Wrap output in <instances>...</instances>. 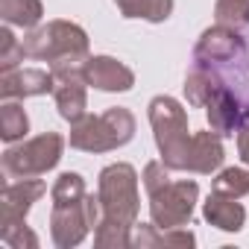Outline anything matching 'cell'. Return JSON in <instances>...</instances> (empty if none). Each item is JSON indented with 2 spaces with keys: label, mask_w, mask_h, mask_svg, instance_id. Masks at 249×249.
Instances as JSON below:
<instances>
[{
  "label": "cell",
  "mask_w": 249,
  "mask_h": 249,
  "mask_svg": "<svg viewBox=\"0 0 249 249\" xmlns=\"http://www.w3.org/2000/svg\"><path fill=\"white\" fill-rule=\"evenodd\" d=\"M97 196L103 205V220L94 229V246L97 249H129L132 246V229L138 226V173L126 161H114L100 170Z\"/></svg>",
  "instance_id": "6da1fadb"
},
{
  "label": "cell",
  "mask_w": 249,
  "mask_h": 249,
  "mask_svg": "<svg viewBox=\"0 0 249 249\" xmlns=\"http://www.w3.org/2000/svg\"><path fill=\"white\" fill-rule=\"evenodd\" d=\"M24 56L56 65H85L88 59V33L73 21H47L44 27L27 30L24 36Z\"/></svg>",
  "instance_id": "7a4b0ae2"
},
{
  "label": "cell",
  "mask_w": 249,
  "mask_h": 249,
  "mask_svg": "<svg viewBox=\"0 0 249 249\" xmlns=\"http://www.w3.org/2000/svg\"><path fill=\"white\" fill-rule=\"evenodd\" d=\"M135 138V114L123 106L106 108L103 114H85L71 123V147L82 153H111Z\"/></svg>",
  "instance_id": "3957f363"
},
{
  "label": "cell",
  "mask_w": 249,
  "mask_h": 249,
  "mask_svg": "<svg viewBox=\"0 0 249 249\" xmlns=\"http://www.w3.org/2000/svg\"><path fill=\"white\" fill-rule=\"evenodd\" d=\"M150 126L156 135V147L161 161L170 170H182L185 173V159H188V111L182 108V103L176 97H153L150 100Z\"/></svg>",
  "instance_id": "277c9868"
},
{
  "label": "cell",
  "mask_w": 249,
  "mask_h": 249,
  "mask_svg": "<svg viewBox=\"0 0 249 249\" xmlns=\"http://www.w3.org/2000/svg\"><path fill=\"white\" fill-rule=\"evenodd\" d=\"M62 153H65V138L59 132H44L33 141L9 144L3 159H0V167H3V176L9 182L36 179V176H44L47 170H53L62 161Z\"/></svg>",
  "instance_id": "5b68a950"
},
{
  "label": "cell",
  "mask_w": 249,
  "mask_h": 249,
  "mask_svg": "<svg viewBox=\"0 0 249 249\" xmlns=\"http://www.w3.org/2000/svg\"><path fill=\"white\" fill-rule=\"evenodd\" d=\"M103 220V205H100V196L94 194H85L82 202H73V205H53V214H50V237L59 249H73L79 246L88 231H94Z\"/></svg>",
  "instance_id": "8992f818"
},
{
  "label": "cell",
  "mask_w": 249,
  "mask_h": 249,
  "mask_svg": "<svg viewBox=\"0 0 249 249\" xmlns=\"http://www.w3.org/2000/svg\"><path fill=\"white\" fill-rule=\"evenodd\" d=\"M199 199V185L194 179L167 182L156 194H150V217L161 229H182L194 220V208Z\"/></svg>",
  "instance_id": "52a82bcc"
},
{
  "label": "cell",
  "mask_w": 249,
  "mask_h": 249,
  "mask_svg": "<svg viewBox=\"0 0 249 249\" xmlns=\"http://www.w3.org/2000/svg\"><path fill=\"white\" fill-rule=\"evenodd\" d=\"M53 71V79H56V88H53V97H56V108L59 114L68 120V123H76L79 117H85L88 111V91H85V71L82 65H56L50 68Z\"/></svg>",
  "instance_id": "ba28073f"
},
{
  "label": "cell",
  "mask_w": 249,
  "mask_h": 249,
  "mask_svg": "<svg viewBox=\"0 0 249 249\" xmlns=\"http://www.w3.org/2000/svg\"><path fill=\"white\" fill-rule=\"evenodd\" d=\"M56 79L53 71L41 68H12L0 73V97L3 100H27V97H41L53 94Z\"/></svg>",
  "instance_id": "9c48e42d"
},
{
  "label": "cell",
  "mask_w": 249,
  "mask_h": 249,
  "mask_svg": "<svg viewBox=\"0 0 249 249\" xmlns=\"http://www.w3.org/2000/svg\"><path fill=\"white\" fill-rule=\"evenodd\" d=\"M47 194V185L41 179H15V182H6L3 188V220L0 226H18V223H27V214L30 208Z\"/></svg>",
  "instance_id": "30bf717a"
},
{
  "label": "cell",
  "mask_w": 249,
  "mask_h": 249,
  "mask_svg": "<svg viewBox=\"0 0 249 249\" xmlns=\"http://www.w3.org/2000/svg\"><path fill=\"white\" fill-rule=\"evenodd\" d=\"M82 71H85V82L94 85L97 91L114 94V91H129L135 85V73L114 56H88Z\"/></svg>",
  "instance_id": "8fae6325"
},
{
  "label": "cell",
  "mask_w": 249,
  "mask_h": 249,
  "mask_svg": "<svg viewBox=\"0 0 249 249\" xmlns=\"http://www.w3.org/2000/svg\"><path fill=\"white\" fill-rule=\"evenodd\" d=\"M240 50H243V38L237 36V30L214 24L199 36V41L194 47V62H205V65L231 62L234 56H240Z\"/></svg>",
  "instance_id": "7c38bea8"
},
{
  "label": "cell",
  "mask_w": 249,
  "mask_h": 249,
  "mask_svg": "<svg viewBox=\"0 0 249 249\" xmlns=\"http://www.w3.org/2000/svg\"><path fill=\"white\" fill-rule=\"evenodd\" d=\"M205 114H208V126H211L220 138L237 135L240 123H243V106H240L237 94H234L226 82H223V85L217 88V94L208 100Z\"/></svg>",
  "instance_id": "4fadbf2b"
},
{
  "label": "cell",
  "mask_w": 249,
  "mask_h": 249,
  "mask_svg": "<svg viewBox=\"0 0 249 249\" xmlns=\"http://www.w3.org/2000/svg\"><path fill=\"white\" fill-rule=\"evenodd\" d=\"M226 150H223V138L214 129L205 132H194L191 144H188V159H185V173H214L223 167Z\"/></svg>",
  "instance_id": "5bb4252c"
},
{
  "label": "cell",
  "mask_w": 249,
  "mask_h": 249,
  "mask_svg": "<svg viewBox=\"0 0 249 249\" xmlns=\"http://www.w3.org/2000/svg\"><path fill=\"white\" fill-rule=\"evenodd\" d=\"M202 217H205V223H211L220 231H240L246 223V208L237 202V196L211 191L208 199L202 202Z\"/></svg>",
  "instance_id": "9a60e30c"
},
{
  "label": "cell",
  "mask_w": 249,
  "mask_h": 249,
  "mask_svg": "<svg viewBox=\"0 0 249 249\" xmlns=\"http://www.w3.org/2000/svg\"><path fill=\"white\" fill-rule=\"evenodd\" d=\"M194 243H196L194 231L161 229V226H156V223H141V226H135V234H132V246H135V249H161V246L188 249V246H194Z\"/></svg>",
  "instance_id": "2e32d148"
},
{
  "label": "cell",
  "mask_w": 249,
  "mask_h": 249,
  "mask_svg": "<svg viewBox=\"0 0 249 249\" xmlns=\"http://www.w3.org/2000/svg\"><path fill=\"white\" fill-rule=\"evenodd\" d=\"M220 85H223V76H220L211 65L194 62L191 73L185 76V97H188V103H191L194 108H205L208 100L217 94Z\"/></svg>",
  "instance_id": "e0dca14e"
},
{
  "label": "cell",
  "mask_w": 249,
  "mask_h": 249,
  "mask_svg": "<svg viewBox=\"0 0 249 249\" xmlns=\"http://www.w3.org/2000/svg\"><path fill=\"white\" fill-rule=\"evenodd\" d=\"M0 18L9 27L36 30L44 18V3L41 0H0Z\"/></svg>",
  "instance_id": "ac0fdd59"
},
{
  "label": "cell",
  "mask_w": 249,
  "mask_h": 249,
  "mask_svg": "<svg viewBox=\"0 0 249 249\" xmlns=\"http://www.w3.org/2000/svg\"><path fill=\"white\" fill-rule=\"evenodd\" d=\"M123 18H144L150 24H161L173 12V0H114Z\"/></svg>",
  "instance_id": "d6986e66"
},
{
  "label": "cell",
  "mask_w": 249,
  "mask_h": 249,
  "mask_svg": "<svg viewBox=\"0 0 249 249\" xmlns=\"http://www.w3.org/2000/svg\"><path fill=\"white\" fill-rule=\"evenodd\" d=\"M30 132V117L18 100H6L0 106V138L6 144H18Z\"/></svg>",
  "instance_id": "ffe728a7"
},
{
  "label": "cell",
  "mask_w": 249,
  "mask_h": 249,
  "mask_svg": "<svg viewBox=\"0 0 249 249\" xmlns=\"http://www.w3.org/2000/svg\"><path fill=\"white\" fill-rule=\"evenodd\" d=\"M85 179L79 173H62L53 188H50V196H53V205H73V202H82L85 199Z\"/></svg>",
  "instance_id": "44dd1931"
},
{
  "label": "cell",
  "mask_w": 249,
  "mask_h": 249,
  "mask_svg": "<svg viewBox=\"0 0 249 249\" xmlns=\"http://www.w3.org/2000/svg\"><path fill=\"white\" fill-rule=\"evenodd\" d=\"M214 21L231 30H246L249 27V0H217Z\"/></svg>",
  "instance_id": "7402d4cb"
},
{
  "label": "cell",
  "mask_w": 249,
  "mask_h": 249,
  "mask_svg": "<svg viewBox=\"0 0 249 249\" xmlns=\"http://www.w3.org/2000/svg\"><path fill=\"white\" fill-rule=\"evenodd\" d=\"M211 191L229 194V196H249V167H226L217 173V179L211 182Z\"/></svg>",
  "instance_id": "603a6c76"
},
{
  "label": "cell",
  "mask_w": 249,
  "mask_h": 249,
  "mask_svg": "<svg viewBox=\"0 0 249 249\" xmlns=\"http://www.w3.org/2000/svg\"><path fill=\"white\" fill-rule=\"evenodd\" d=\"M24 59H27L24 56V44L12 36V30L6 24L3 30H0V73L18 68V62H24Z\"/></svg>",
  "instance_id": "cb8c5ba5"
},
{
  "label": "cell",
  "mask_w": 249,
  "mask_h": 249,
  "mask_svg": "<svg viewBox=\"0 0 249 249\" xmlns=\"http://www.w3.org/2000/svg\"><path fill=\"white\" fill-rule=\"evenodd\" d=\"M0 240L9 243L12 249H38V237L27 223L18 226H0Z\"/></svg>",
  "instance_id": "d4e9b609"
},
{
  "label": "cell",
  "mask_w": 249,
  "mask_h": 249,
  "mask_svg": "<svg viewBox=\"0 0 249 249\" xmlns=\"http://www.w3.org/2000/svg\"><path fill=\"white\" fill-rule=\"evenodd\" d=\"M141 179H144V188H147V196H150V194H156L159 188H164V185L170 182V167H167L164 161H150V164L144 167Z\"/></svg>",
  "instance_id": "484cf974"
},
{
  "label": "cell",
  "mask_w": 249,
  "mask_h": 249,
  "mask_svg": "<svg viewBox=\"0 0 249 249\" xmlns=\"http://www.w3.org/2000/svg\"><path fill=\"white\" fill-rule=\"evenodd\" d=\"M237 153H240L243 164L249 167V117L240 123V129H237Z\"/></svg>",
  "instance_id": "4316f807"
}]
</instances>
